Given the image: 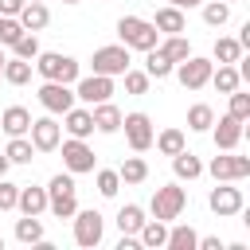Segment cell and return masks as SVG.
<instances>
[{
  "label": "cell",
  "mask_w": 250,
  "mask_h": 250,
  "mask_svg": "<svg viewBox=\"0 0 250 250\" xmlns=\"http://www.w3.org/2000/svg\"><path fill=\"white\" fill-rule=\"evenodd\" d=\"M31 66H35V74L39 78H47V82H66V86H74L78 82V59H70V55H62V51H39L35 59H31Z\"/></svg>",
  "instance_id": "6da1fadb"
},
{
  "label": "cell",
  "mask_w": 250,
  "mask_h": 250,
  "mask_svg": "<svg viewBox=\"0 0 250 250\" xmlns=\"http://www.w3.org/2000/svg\"><path fill=\"white\" fill-rule=\"evenodd\" d=\"M117 39L129 47V51H152L160 43V31L152 27V20H141V16H121L117 20Z\"/></svg>",
  "instance_id": "7a4b0ae2"
},
{
  "label": "cell",
  "mask_w": 250,
  "mask_h": 250,
  "mask_svg": "<svg viewBox=\"0 0 250 250\" xmlns=\"http://www.w3.org/2000/svg\"><path fill=\"white\" fill-rule=\"evenodd\" d=\"M47 211L55 219H70L78 211V199H74V176L70 172H59L47 180Z\"/></svg>",
  "instance_id": "3957f363"
},
{
  "label": "cell",
  "mask_w": 250,
  "mask_h": 250,
  "mask_svg": "<svg viewBox=\"0 0 250 250\" xmlns=\"http://www.w3.org/2000/svg\"><path fill=\"white\" fill-rule=\"evenodd\" d=\"M184 207H188V191H184L180 184H160V188L152 191L148 215H152V219H160V223H172V219H180V215H184Z\"/></svg>",
  "instance_id": "277c9868"
},
{
  "label": "cell",
  "mask_w": 250,
  "mask_h": 250,
  "mask_svg": "<svg viewBox=\"0 0 250 250\" xmlns=\"http://www.w3.org/2000/svg\"><path fill=\"white\" fill-rule=\"evenodd\" d=\"M90 66H94V74L121 78V74L133 66V59H129V47H125V43H109V47H98V51H94Z\"/></svg>",
  "instance_id": "5b68a950"
},
{
  "label": "cell",
  "mask_w": 250,
  "mask_h": 250,
  "mask_svg": "<svg viewBox=\"0 0 250 250\" xmlns=\"http://www.w3.org/2000/svg\"><path fill=\"white\" fill-rule=\"evenodd\" d=\"M70 219H74V242H78L82 250H94V246L105 238V219H102V211L86 207V211H74Z\"/></svg>",
  "instance_id": "8992f818"
},
{
  "label": "cell",
  "mask_w": 250,
  "mask_h": 250,
  "mask_svg": "<svg viewBox=\"0 0 250 250\" xmlns=\"http://www.w3.org/2000/svg\"><path fill=\"white\" fill-rule=\"evenodd\" d=\"M121 129H125V141H129V148L133 152H148L152 148V137H156V129H152V117L148 113H121Z\"/></svg>",
  "instance_id": "52a82bcc"
},
{
  "label": "cell",
  "mask_w": 250,
  "mask_h": 250,
  "mask_svg": "<svg viewBox=\"0 0 250 250\" xmlns=\"http://www.w3.org/2000/svg\"><path fill=\"white\" fill-rule=\"evenodd\" d=\"M59 148H62V168L70 172V176H82V172H94V148L82 141V137H66V141H59Z\"/></svg>",
  "instance_id": "ba28073f"
},
{
  "label": "cell",
  "mask_w": 250,
  "mask_h": 250,
  "mask_svg": "<svg viewBox=\"0 0 250 250\" xmlns=\"http://www.w3.org/2000/svg\"><path fill=\"white\" fill-rule=\"evenodd\" d=\"M211 70H215V62L211 59H203V55H188L184 62H176V78H180V86L184 90H203L207 86V78H211Z\"/></svg>",
  "instance_id": "9c48e42d"
},
{
  "label": "cell",
  "mask_w": 250,
  "mask_h": 250,
  "mask_svg": "<svg viewBox=\"0 0 250 250\" xmlns=\"http://www.w3.org/2000/svg\"><path fill=\"white\" fill-rule=\"evenodd\" d=\"M242 188H234V180H219V188H211V195H207V207L219 215V219H227V215H238L242 211Z\"/></svg>",
  "instance_id": "30bf717a"
},
{
  "label": "cell",
  "mask_w": 250,
  "mask_h": 250,
  "mask_svg": "<svg viewBox=\"0 0 250 250\" xmlns=\"http://www.w3.org/2000/svg\"><path fill=\"white\" fill-rule=\"evenodd\" d=\"M27 141L35 145V152H55L59 141H62V125L51 117H31V129H27Z\"/></svg>",
  "instance_id": "8fae6325"
},
{
  "label": "cell",
  "mask_w": 250,
  "mask_h": 250,
  "mask_svg": "<svg viewBox=\"0 0 250 250\" xmlns=\"http://www.w3.org/2000/svg\"><path fill=\"white\" fill-rule=\"evenodd\" d=\"M211 141H215V148H223V152H234L238 148V141L246 137V121H238V117H230V113H223L219 121H211Z\"/></svg>",
  "instance_id": "7c38bea8"
},
{
  "label": "cell",
  "mask_w": 250,
  "mask_h": 250,
  "mask_svg": "<svg viewBox=\"0 0 250 250\" xmlns=\"http://www.w3.org/2000/svg\"><path fill=\"white\" fill-rule=\"evenodd\" d=\"M74 98H78L82 105L109 102V98H113V78H105V74H86V78L74 82Z\"/></svg>",
  "instance_id": "4fadbf2b"
},
{
  "label": "cell",
  "mask_w": 250,
  "mask_h": 250,
  "mask_svg": "<svg viewBox=\"0 0 250 250\" xmlns=\"http://www.w3.org/2000/svg\"><path fill=\"white\" fill-rule=\"evenodd\" d=\"M74 102H78V98H74V90H70L66 82H47V78H43V86H39V105H43L47 113H66Z\"/></svg>",
  "instance_id": "5bb4252c"
},
{
  "label": "cell",
  "mask_w": 250,
  "mask_h": 250,
  "mask_svg": "<svg viewBox=\"0 0 250 250\" xmlns=\"http://www.w3.org/2000/svg\"><path fill=\"white\" fill-rule=\"evenodd\" d=\"M207 172L215 176V184H219V180H246V176H250V156H234V152L211 156Z\"/></svg>",
  "instance_id": "9a60e30c"
},
{
  "label": "cell",
  "mask_w": 250,
  "mask_h": 250,
  "mask_svg": "<svg viewBox=\"0 0 250 250\" xmlns=\"http://www.w3.org/2000/svg\"><path fill=\"white\" fill-rule=\"evenodd\" d=\"M20 27L23 31H43L47 23H51V8L43 4V0H23V8H20Z\"/></svg>",
  "instance_id": "2e32d148"
},
{
  "label": "cell",
  "mask_w": 250,
  "mask_h": 250,
  "mask_svg": "<svg viewBox=\"0 0 250 250\" xmlns=\"http://www.w3.org/2000/svg\"><path fill=\"white\" fill-rule=\"evenodd\" d=\"M152 27H156L160 35H184V31H188V16H184V8H172V4H164V8H156V20H152Z\"/></svg>",
  "instance_id": "e0dca14e"
},
{
  "label": "cell",
  "mask_w": 250,
  "mask_h": 250,
  "mask_svg": "<svg viewBox=\"0 0 250 250\" xmlns=\"http://www.w3.org/2000/svg\"><path fill=\"white\" fill-rule=\"evenodd\" d=\"M16 211H20V215H43V211H47V188H35V184H20V195H16Z\"/></svg>",
  "instance_id": "ac0fdd59"
},
{
  "label": "cell",
  "mask_w": 250,
  "mask_h": 250,
  "mask_svg": "<svg viewBox=\"0 0 250 250\" xmlns=\"http://www.w3.org/2000/svg\"><path fill=\"white\" fill-rule=\"evenodd\" d=\"M0 129H4L8 137H27V129H31V109H23V105L0 109Z\"/></svg>",
  "instance_id": "d6986e66"
},
{
  "label": "cell",
  "mask_w": 250,
  "mask_h": 250,
  "mask_svg": "<svg viewBox=\"0 0 250 250\" xmlns=\"http://www.w3.org/2000/svg\"><path fill=\"white\" fill-rule=\"evenodd\" d=\"M62 129L70 133V137H90L94 133V117H90V105H70L66 113H62Z\"/></svg>",
  "instance_id": "ffe728a7"
},
{
  "label": "cell",
  "mask_w": 250,
  "mask_h": 250,
  "mask_svg": "<svg viewBox=\"0 0 250 250\" xmlns=\"http://www.w3.org/2000/svg\"><path fill=\"white\" fill-rule=\"evenodd\" d=\"M90 117H94V129H98V133H117V129H121V109H117L113 102L90 105Z\"/></svg>",
  "instance_id": "44dd1931"
},
{
  "label": "cell",
  "mask_w": 250,
  "mask_h": 250,
  "mask_svg": "<svg viewBox=\"0 0 250 250\" xmlns=\"http://www.w3.org/2000/svg\"><path fill=\"white\" fill-rule=\"evenodd\" d=\"M137 242H141L145 250H160V246L168 242V223H160V219H145L141 230H137Z\"/></svg>",
  "instance_id": "7402d4cb"
},
{
  "label": "cell",
  "mask_w": 250,
  "mask_h": 250,
  "mask_svg": "<svg viewBox=\"0 0 250 250\" xmlns=\"http://www.w3.org/2000/svg\"><path fill=\"white\" fill-rule=\"evenodd\" d=\"M172 172H176V180H199V176H203V160H199L195 152L180 148V152L172 156Z\"/></svg>",
  "instance_id": "603a6c76"
},
{
  "label": "cell",
  "mask_w": 250,
  "mask_h": 250,
  "mask_svg": "<svg viewBox=\"0 0 250 250\" xmlns=\"http://www.w3.org/2000/svg\"><path fill=\"white\" fill-rule=\"evenodd\" d=\"M195 242H199V230L191 227V223H176V227H168V250H195Z\"/></svg>",
  "instance_id": "cb8c5ba5"
},
{
  "label": "cell",
  "mask_w": 250,
  "mask_h": 250,
  "mask_svg": "<svg viewBox=\"0 0 250 250\" xmlns=\"http://www.w3.org/2000/svg\"><path fill=\"white\" fill-rule=\"evenodd\" d=\"M219 94H230V90H238L242 86V78H238V66L234 62H219V70H211V78H207Z\"/></svg>",
  "instance_id": "d4e9b609"
},
{
  "label": "cell",
  "mask_w": 250,
  "mask_h": 250,
  "mask_svg": "<svg viewBox=\"0 0 250 250\" xmlns=\"http://www.w3.org/2000/svg\"><path fill=\"white\" fill-rule=\"evenodd\" d=\"M172 70H176V62H172V59H168L160 47L145 51V74H148V78H168Z\"/></svg>",
  "instance_id": "484cf974"
},
{
  "label": "cell",
  "mask_w": 250,
  "mask_h": 250,
  "mask_svg": "<svg viewBox=\"0 0 250 250\" xmlns=\"http://www.w3.org/2000/svg\"><path fill=\"white\" fill-rule=\"evenodd\" d=\"M4 82H8V86H27V82H31V62L8 55V59H4Z\"/></svg>",
  "instance_id": "4316f807"
},
{
  "label": "cell",
  "mask_w": 250,
  "mask_h": 250,
  "mask_svg": "<svg viewBox=\"0 0 250 250\" xmlns=\"http://www.w3.org/2000/svg\"><path fill=\"white\" fill-rule=\"evenodd\" d=\"M16 238H20L23 246H39V242H43V223H39V215L16 219Z\"/></svg>",
  "instance_id": "83f0119b"
},
{
  "label": "cell",
  "mask_w": 250,
  "mask_h": 250,
  "mask_svg": "<svg viewBox=\"0 0 250 250\" xmlns=\"http://www.w3.org/2000/svg\"><path fill=\"white\" fill-rule=\"evenodd\" d=\"M141 223H145V207H141V203H121V211H117V227H121V234H137Z\"/></svg>",
  "instance_id": "f1b7e54d"
},
{
  "label": "cell",
  "mask_w": 250,
  "mask_h": 250,
  "mask_svg": "<svg viewBox=\"0 0 250 250\" xmlns=\"http://www.w3.org/2000/svg\"><path fill=\"white\" fill-rule=\"evenodd\" d=\"M238 55H242V43L230 35H219L211 47V62H238Z\"/></svg>",
  "instance_id": "f546056e"
},
{
  "label": "cell",
  "mask_w": 250,
  "mask_h": 250,
  "mask_svg": "<svg viewBox=\"0 0 250 250\" xmlns=\"http://www.w3.org/2000/svg\"><path fill=\"white\" fill-rule=\"evenodd\" d=\"M152 145H156L164 156H176L180 148H188V141H184V129H160V133L152 137Z\"/></svg>",
  "instance_id": "4dcf8cb0"
},
{
  "label": "cell",
  "mask_w": 250,
  "mask_h": 250,
  "mask_svg": "<svg viewBox=\"0 0 250 250\" xmlns=\"http://www.w3.org/2000/svg\"><path fill=\"white\" fill-rule=\"evenodd\" d=\"M117 176H121V184H145L148 180V164L141 156H125L121 168H117Z\"/></svg>",
  "instance_id": "1f68e13d"
},
{
  "label": "cell",
  "mask_w": 250,
  "mask_h": 250,
  "mask_svg": "<svg viewBox=\"0 0 250 250\" xmlns=\"http://www.w3.org/2000/svg\"><path fill=\"white\" fill-rule=\"evenodd\" d=\"M199 8H203V23H207V27H223V23L230 20V4H227V0H203Z\"/></svg>",
  "instance_id": "d6a6232c"
},
{
  "label": "cell",
  "mask_w": 250,
  "mask_h": 250,
  "mask_svg": "<svg viewBox=\"0 0 250 250\" xmlns=\"http://www.w3.org/2000/svg\"><path fill=\"white\" fill-rule=\"evenodd\" d=\"M211 121H215V109H211L207 102H195V105L188 109V129H191V133H207Z\"/></svg>",
  "instance_id": "836d02e7"
},
{
  "label": "cell",
  "mask_w": 250,
  "mask_h": 250,
  "mask_svg": "<svg viewBox=\"0 0 250 250\" xmlns=\"http://www.w3.org/2000/svg\"><path fill=\"white\" fill-rule=\"evenodd\" d=\"M4 156H8L12 164H31V160H35V145H31L27 137H12L8 148H4Z\"/></svg>",
  "instance_id": "e575fe53"
},
{
  "label": "cell",
  "mask_w": 250,
  "mask_h": 250,
  "mask_svg": "<svg viewBox=\"0 0 250 250\" xmlns=\"http://www.w3.org/2000/svg\"><path fill=\"white\" fill-rule=\"evenodd\" d=\"M156 47H160V51H164V55H168L172 62H184V59L191 55V43H188L184 35H168V39H160Z\"/></svg>",
  "instance_id": "d590c367"
},
{
  "label": "cell",
  "mask_w": 250,
  "mask_h": 250,
  "mask_svg": "<svg viewBox=\"0 0 250 250\" xmlns=\"http://www.w3.org/2000/svg\"><path fill=\"white\" fill-rule=\"evenodd\" d=\"M12 55H16V59H27V62H31V59L39 55V39H35V31H23V35H20L16 43H12Z\"/></svg>",
  "instance_id": "8d00e7d4"
},
{
  "label": "cell",
  "mask_w": 250,
  "mask_h": 250,
  "mask_svg": "<svg viewBox=\"0 0 250 250\" xmlns=\"http://www.w3.org/2000/svg\"><path fill=\"white\" fill-rule=\"evenodd\" d=\"M227 98H230L227 113H230V117H238V121H250V94H242V86H238V90H230Z\"/></svg>",
  "instance_id": "74e56055"
},
{
  "label": "cell",
  "mask_w": 250,
  "mask_h": 250,
  "mask_svg": "<svg viewBox=\"0 0 250 250\" xmlns=\"http://www.w3.org/2000/svg\"><path fill=\"white\" fill-rule=\"evenodd\" d=\"M117 188H121V176H117V168H102V172H98V195L113 199V195H117Z\"/></svg>",
  "instance_id": "f35d334b"
},
{
  "label": "cell",
  "mask_w": 250,
  "mask_h": 250,
  "mask_svg": "<svg viewBox=\"0 0 250 250\" xmlns=\"http://www.w3.org/2000/svg\"><path fill=\"white\" fill-rule=\"evenodd\" d=\"M121 78H125V94H148V82H152V78H148L145 70H133V66H129Z\"/></svg>",
  "instance_id": "ab89813d"
},
{
  "label": "cell",
  "mask_w": 250,
  "mask_h": 250,
  "mask_svg": "<svg viewBox=\"0 0 250 250\" xmlns=\"http://www.w3.org/2000/svg\"><path fill=\"white\" fill-rule=\"evenodd\" d=\"M20 35H23L20 20H16V16H0V47H12Z\"/></svg>",
  "instance_id": "60d3db41"
},
{
  "label": "cell",
  "mask_w": 250,
  "mask_h": 250,
  "mask_svg": "<svg viewBox=\"0 0 250 250\" xmlns=\"http://www.w3.org/2000/svg\"><path fill=\"white\" fill-rule=\"evenodd\" d=\"M16 195H20V184L0 176V211H16Z\"/></svg>",
  "instance_id": "b9f144b4"
},
{
  "label": "cell",
  "mask_w": 250,
  "mask_h": 250,
  "mask_svg": "<svg viewBox=\"0 0 250 250\" xmlns=\"http://www.w3.org/2000/svg\"><path fill=\"white\" fill-rule=\"evenodd\" d=\"M23 0H0V16H20Z\"/></svg>",
  "instance_id": "7bdbcfd3"
},
{
  "label": "cell",
  "mask_w": 250,
  "mask_h": 250,
  "mask_svg": "<svg viewBox=\"0 0 250 250\" xmlns=\"http://www.w3.org/2000/svg\"><path fill=\"white\" fill-rule=\"evenodd\" d=\"M195 250H223V242L207 234V238H199V242H195Z\"/></svg>",
  "instance_id": "ee69618b"
},
{
  "label": "cell",
  "mask_w": 250,
  "mask_h": 250,
  "mask_svg": "<svg viewBox=\"0 0 250 250\" xmlns=\"http://www.w3.org/2000/svg\"><path fill=\"white\" fill-rule=\"evenodd\" d=\"M164 4H172V8H199L203 0H164Z\"/></svg>",
  "instance_id": "f6af8a7d"
},
{
  "label": "cell",
  "mask_w": 250,
  "mask_h": 250,
  "mask_svg": "<svg viewBox=\"0 0 250 250\" xmlns=\"http://www.w3.org/2000/svg\"><path fill=\"white\" fill-rule=\"evenodd\" d=\"M8 168H12V160H8L4 152H0V176H8Z\"/></svg>",
  "instance_id": "bcb514c9"
},
{
  "label": "cell",
  "mask_w": 250,
  "mask_h": 250,
  "mask_svg": "<svg viewBox=\"0 0 250 250\" xmlns=\"http://www.w3.org/2000/svg\"><path fill=\"white\" fill-rule=\"evenodd\" d=\"M4 59H8V55H4V47H0V82H4Z\"/></svg>",
  "instance_id": "7dc6e473"
},
{
  "label": "cell",
  "mask_w": 250,
  "mask_h": 250,
  "mask_svg": "<svg viewBox=\"0 0 250 250\" xmlns=\"http://www.w3.org/2000/svg\"><path fill=\"white\" fill-rule=\"evenodd\" d=\"M62 4H82V0H62Z\"/></svg>",
  "instance_id": "c3c4849f"
},
{
  "label": "cell",
  "mask_w": 250,
  "mask_h": 250,
  "mask_svg": "<svg viewBox=\"0 0 250 250\" xmlns=\"http://www.w3.org/2000/svg\"><path fill=\"white\" fill-rule=\"evenodd\" d=\"M0 250H4V238H0Z\"/></svg>",
  "instance_id": "681fc988"
},
{
  "label": "cell",
  "mask_w": 250,
  "mask_h": 250,
  "mask_svg": "<svg viewBox=\"0 0 250 250\" xmlns=\"http://www.w3.org/2000/svg\"><path fill=\"white\" fill-rule=\"evenodd\" d=\"M227 4H234V0H227Z\"/></svg>",
  "instance_id": "f907efd6"
}]
</instances>
